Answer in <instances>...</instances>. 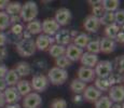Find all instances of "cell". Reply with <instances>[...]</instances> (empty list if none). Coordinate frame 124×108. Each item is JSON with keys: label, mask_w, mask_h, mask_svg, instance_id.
I'll list each match as a JSON object with an SVG mask.
<instances>
[{"label": "cell", "mask_w": 124, "mask_h": 108, "mask_svg": "<svg viewBox=\"0 0 124 108\" xmlns=\"http://www.w3.org/2000/svg\"><path fill=\"white\" fill-rule=\"evenodd\" d=\"M15 47L16 52L22 57H30L37 51L35 40L32 38H22L16 42Z\"/></svg>", "instance_id": "6da1fadb"}, {"label": "cell", "mask_w": 124, "mask_h": 108, "mask_svg": "<svg viewBox=\"0 0 124 108\" xmlns=\"http://www.w3.org/2000/svg\"><path fill=\"white\" fill-rule=\"evenodd\" d=\"M38 13H39L38 4L35 1H27L22 6L20 16L22 18V21L29 23V22L36 20V17L38 16Z\"/></svg>", "instance_id": "7a4b0ae2"}, {"label": "cell", "mask_w": 124, "mask_h": 108, "mask_svg": "<svg viewBox=\"0 0 124 108\" xmlns=\"http://www.w3.org/2000/svg\"><path fill=\"white\" fill-rule=\"evenodd\" d=\"M47 80L53 85H62L67 81L68 73L66 69H62L58 67H53L49 70L47 74Z\"/></svg>", "instance_id": "3957f363"}, {"label": "cell", "mask_w": 124, "mask_h": 108, "mask_svg": "<svg viewBox=\"0 0 124 108\" xmlns=\"http://www.w3.org/2000/svg\"><path fill=\"white\" fill-rule=\"evenodd\" d=\"M94 71L97 78H108L112 75L113 65L110 61H101L94 67Z\"/></svg>", "instance_id": "277c9868"}, {"label": "cell", "mask_w": 124, "mask_h": 108, "mask_svg": "<svg viewBox=\"0 0 124 108\" xmlns=\"http://www.w3.org/2000/svg\"><path fill=\"white\" fill-rule=\"evenodd\" d=\"M30 85H31V90H34L36 93H38V94L41 92H44V91L47 89V86H49L47 77L42 75V74L35 75L31 79Z\"/></svg>", "instance_id": "5b68a950"}, {"label": "cell", "mask_w": 124, "mask_h": 108, "mask_svg": "<svg viewBox=\"0 0 124 108\" xmlns=\"http://www.w3.org/2000/svg\"><path fill=\"white\" fill-rule=\"evenodd\" d=\"M95 88L101 92H108L110 88L118 82V79L114 75L109 76L108 78H95Z\"/></svg>", "instance_id": "8992f818"}, {"label": "cell", "mask_w": 124, "mask_h": 108, "mask_svg": "<svg viewBox=\"0 0 124 108\" xmlns=\"http://www.w3.org/2000/svg\"><path fill=\"white\" fill-rule=\"evenodd\" d=\"M54 20L56 21V23L58 24L59 26H66L68 25L71 22V18H72V13L71 11L67 8H59L57 9L55 12V16H54Z\"/></svg>", "instance_id": "52a82bcc"}, {"label": "cell", "mask_w": 124, "mask_h": 108, "mask_svg": "<svg viewBox=\"0 0 124 108\" xmlns=\"http://www.w3.org/2000/svg\"><path fill=\"white\" fill-rule=\"evenodd\" d=\"M42 105V97L36 92H31L23 98V108H40Z\"/></svg>", "instance_id": "ba28073f"}, {"label": "cell", "mask_w": 124, "mask_h": 108, "mask_svg": "<svg viewBox=\"0 0 124 108\" xmlns=\"http://www.w3.org/2000/svg\"><path fill=\"white\" fill-rule=\"evenodd\" d=\"M36 43V49L39 51H49V49L55 43L53 37L46 36L44 33H40L38 35L37 39L35 40Z\"/></svg>", "instance_id": "9c48e42d"}, {"label": "cell", "mask_w": 124, "mask_h": 108, "mask_svg": "<svg viewBox=\"0 0 124 108\" xmlns=\"http://www.w3.org/2000/svg\"><path fill=\"white\" fill-rule=\"evenodd\" d=\"M42 24V33L46 36L53 37L55 36V33L61 29V26L56 23V21L53 17L45 18L43 22H41Z\"/></svg>", "instance_id": "30bf717a"}, {"label": "cell", "mask_w": 124, "mask_h": 108, "mask_svg": "<svg viewBox=\"0 0 124 108\" xmlns=\"http://www.w3.org/2000/svg\"><path fill=\"white\" fill-rule=\"evenodd\" d=\"M109 92V98L114 104H120L124 102V85L123 84H114L110 88Z\"/></svg>", "instance_id": "8fae6325"}, {"label": "cell", "mask_w": 124, "mask_h": 108, "mask_svg": "<svg viewBox=\"0 0 124 108\" xmlns=\"http://www.w3.org/2000/svg\"><path fill=\"white\" fill-rule=\"evenodd\" d=\"M4 98H6L7 105L10 104H18V102L21 100V94L18 93L16 86H8L6 90L3 91Z\"/></svg>", "instance_id": "7c38bea8"}, {"label": "cell", "mask_w": 124, "mask_h": 108, "mask_svg": "<svg viewBox=\"0 0 124 108\" xmlns=\"http://www.w3.org/2000/svg\"><path fill=\"white\" fill-rule=\"evenodd\" d=\"M83 54V50L78 48L77 45H75L73 43L67 45L66 48V52H65V56L67 57L70 62H78L80 61L81 55Z\"/></svg>", "instance_id": "4fadbf2b"}, {"label": "cell", "mask_w": 124, "mask_h": 108, "mask_svg": "<svg viewBox=\"0 0 124 108\" xmlns=\"http://www.w3.org/2000/svg\"><path fill=\"white\" fill-rule=\"evenodd\" d=\"M96 76H95L94 68H89V67H83L81 66L78 69V79L83 82H92L95 80Z\"/></svg>", "instance_id": "5bb4252c"}, {"label": "cell", "mask_w": 124, "mask_h": 108, "mask_svg": "<svg viewBox=\"0 0 124 108\" xmlns=\"http://www.w3.org/2000/svg\"><path fill=\"white\" fill-rule=\"evenodd\" d=\"M82 94H83V98L89 103H95L101 96V92L99 90H97L94 85H87Z\"/></svg>", "instance_id": "9a60e30c"}, {"label": "cell", "mask_w": 124, "mask_h": 108, "mask_svg": "<svg viewBox=\"0 0 124 108\" xmlns=\"http://www.w3.org/2000/svg\"><path fill=\"white\" fill-rule=\"evenodd\" d=\"M54 41H55L56 44L63 45V47L70 44L71 41L70 32L68 29H59L54 36Z\"/></svg>", "instance_id": "2e32d148"}, {"label": "cell", "mask_w": 124, "mask_h": 108, "mask_svg": "<svg viewBox=\"0 0 124 108\" xmlns=\"http://www.w3.org/2000/svg\"><path fill=\"white\" fill-rule=\"evenodd\" d=\"M99 48H101V52L105 54H110L116 51V43L114 40L109 39L107 37H104L99 39Z\"/></svg>", "instance_id": "e0dca14e"}, {"label": "cell", "mask_w": 124, "mask_h": 108, "mask_svg": "<svg viewBox=\"0 0 124 108\" xmlns=\"http://www.w3.org/2000/svg\"><path fill=\"white\" fill-rule=\"evenodd\" d=\"M80 62L83 67L94 68L97 65V63H98V56L90 53V52H83V54L80 57Z\"/></svg>", "instance_id": "ac0fdd59"}, {"label": "cell", "mask_w": 124, "mask_h": 108, "mask_svg": "<svg viewBox=\"0 0 124 108\" xmlns=\"http://www.w3.org/2000/svg\"><path fill=\"white\" fill-rule=\"evenodd\" d=\"M99 26H101V24H99V18L95 17V16H93V15L86 16V18L83 22V27H84V29L86 30L87 33H96L97 30H98Z\"/></svg>", "instance_id": "d6986e66"}, {"label": "cell", "mask_w": 124, "mask_h": 108, "mask_svg": "<svg viewBox=\"0 0 124 108\" xmlns=\"http://www.w3.org/2000/svg\"><path fill=\"white\" fill-rule=\"evenodd\" d=\"M14 70L16 71V74L20 77H27L31 74L32 69L30 64L27 63V62H18L16 64L15 68H14Z\"/></svg>", "instance_id": "ffe728a7"}, {"label": "cell", "mask_w": 124, "mask_h": 108, "mask_svg": "<svg viewBox=\"0 0 124 108\" xmlns=\"http://www.w3.org/2000/svg\"><path fill=\"white\" fill-rule=\"evenodd\" d=\"M26 30L30 33V35H40L42 33V24L40 21L35 20L31 21L29 23H27V26H26Z\"/></svg>", "instance_id": "44dd1931"}, {"label": "cell", "mask_w": 124, "mask_h": 108, "mask_svg": "<svg viewBox=\"0 0 124 108\" xmlns=\"http://www.w3.org/2000/svg\"><path fill=\"white\" fill-rule=\"evenodd\" d=\"M86 83L85 82H83V81H81L79 80V79H73L72 81H71V83H70V90L72 91L75 94H77V95H80V94H82L83 92H84V90L86 89Z\"/></svg>", "instance_id": "7402d4cb"}, {"label": "cell", "mask_w": 124, "mask_h": 108, "mask_svg": "<svg viewBox=\"0 0 124 108\" xmlns=\"http://www.w3.org/2000/svg\"><path fill=\"white\" fill-rule=\"evenodd\" d=\"M22 6L23 4L18 1H13V2H9V4L6 8V13L9 16H13V15H20L21 10H22Z\"/></svg>", "instance_id": "603a6c76"}, {"label": "cell", "mask_w": 124, "mask_h": 108, "mask_svg": "<svg viewBox=\"0 0 124 108\" xmlns=\"http://www.w3.org/2000/svg\"><path fill=\"white\" fill-rule=\"evenodd\" d=\"M72 40H73V42H72L73 44L83 50V48H86L87 43H89V41L91 39H90L89 35L82 33H78L77 36H75V38H73Z\"/></svg>", "instance_id": "cb8c5ba5"}, {"label": "cell", "mask_w": 124, "mask_h": 108, "mask_svg": "<svg viewBox=\"0 0 124 108\" xmlns=\"http://www.w3.org/2000/svg\"><path fill=\"white\" fill-rule=\"evenodd\" d=\"M120 4V0H102L101 1V6L105 12H113L114 13L116 10H119Z\"/></svg>", "instance_id": "d4e9b609"}, {"label": "cell", "mask_w": 124, "mask_h": 108, "mask_svg": "<svg viewBox=\"0 0 124 108\" xmlns=\"http://www.w3.org/2000/svg\"><path fill=\"white\" fill-rule=\"evenodd\" d=\"M15 86L18 93L21 94V96H26L29 93H31V85L28 80H20Z\"/></svg>", "instance_id": "484cf974"}, {"label": "cell", "mask_w": 124, "mask_h": 108, "mask_svg": "<svg viewBox=\"0 0 124 108\" xmlns=\"http://www.w3.org/2000/svg\"><path fill=\"white\" fill-rule=\"evenodd\" d=\"M4 80H6L8 86H15L20 81V76L16 74V71L14 69H9L8 74L4 77Z\"/></svg>", "instance_id": "4316f807"}, {"label": "cell", "mask_w": 124, "mask_h": 108, "mask_svg": "<svg viewBox=\"0 0 124 108\" xmlns=\"http://www.w3.org/2000/svg\"><path fill=\"white\" fill-rule=\"evenodd\" d=\"M65 52H66V47L56 44V43H54V44L49 49L50 55H51L52 57H54V58H58V57H61V56H64V55H65Z\"/></svg>", "instance_id": "83f0119b"}, {"label": "cell", "mask_w": 124, "mask_h": 108, "mask_svg": "<svg viewBox=\"0 0 124 108\" xmlns=\"http://www.w3.org/2000/svg\"><path fill=\"white\" fill-rule=\"evenodd\" d=\"M119 33H120V26L116 25V23L105 27V35H106V37L109 38V39L114 40Z\"/></svg>", "instance_id": "f1b7e54d"}, {"label": "cell", "mask_w": 124, "mask_h": 108, "mask_svg": "<svg viewBox=\"0 0 124 108\" xmlns=\"http://www.w3.org/2000/svg\"><path fill=\"white\" fill-rule=\"evenodd\" d=\"M94 104L95 108H111L113 103L111 102V100L108 96H101Z\"/></svg>", "instance_id": "f546056e"}, {"label": "cell", "mask_w": 124, "mask_h": 108, "mask_svg": "<svg viewBox=\"0 0 124 108\" xmlns=\"http://www.w3.org/2000/svg\"><path fill=\"white\" fill-rule=\"evenodd\" d=\"M114 23V13L113 12H105L104 15L99 18V24L106 26H109Z\"/></svg>", "instance_id": "4dcf8cb0"}, {"label": "cell", "mask_w": 124, "mask_h": 108, "mask_svg": "<svg viewBox=\"0 0 124 108\" xmlns=\"http://www.w3.org/2000/svg\"><path fill=\"white\" fill-rule=\"evenodd\" d=\"M86 50L87 52L92 54H95L97 55L101 52V48H99V39H96V40H90L89 43L86 45Z\"/></svg>", "instance_id": "1f68e13d"}, {"label": "cell", "mask_w": 124, "mask_h": 108, "mask_svg": "<svg viewBox=\"0 0 124 108\" xmlns=\"http://www.w3.org/2000/svg\"><path fill=\"white\" fill-rule=\"evenodd\" d=\"M10 26V16L6 11H0V30H6Z\"/></svg>", "instance_id": "d6a6232c"}, {"label": "cell", "mask_w": 124, "mask_h": 108, "mask_svg": "<svg viewBox=\"0 0 124 108\" xmlns=\"http://www.w3.org/2000/svg\"><path fill=\"white\" fill-rule=\"evenodd\" d=\"M72 62H70L67 57L64 55V56H61L58 58H55V67H58V68H62V69H66L68 67L71 66Z\"/></svg>", "instance_id": "836d02e7"}, {"label": "cell", "mask_w": 124, "mask_h": 108, "mask_svg": "<svg viewBox=\"0 0 124 108\" xmlns=\"http://www.w3.org/2000/svg\"><path fill=\"white\" fill-rule=\"evenodd\" d=\"M105 13V10L101 6V1H98V3L92 6V15L97 18H101Z\"/></svg>", "instance_id": "e575fe53"}, {"label": "cell", "mask_w": 124, "mask_h": 108, "mask_svg": "<svg viewBox=\"0 0 124 108\" xmlns=\"http://www.w3.org/2000/svg\"><path fill=\"white\" fill-rule=\"evenodd\" d=\"M114 23L119 26L124 24V9H119L114 12Z\"/></svg>", "instance_id": "d590c367"}, {"label": "cell", "mask_w": 124, "mask_h": 108, "mask_svg": "<svg viewBox=\"0 0 124 108\" xmlns=\"http://www.w3.org/2000/svg\"><path fill=\"white\" fill-rule=\"evenodd\" d=\"M24 33V26L22 23L20 24H15V25H12L11 27V33H13L14 36H17V37H21Z\"/></svg>", "instance_id": "8d00e7d4"}, {"label": "cell", "mask_w": 124, "mask_h": 108, "mask_svg": "<svg viewBox=\"0 0 124 108\" xmlns=\"http://www.w3.org/2000/svg\"><path fill=\"white\" fill-rule=\"evenodd\" d=\"M51 108H67V102L64 98H55L51 103Z\"/></svg>", "instance_id": "74e56055"}, {"label": "cell", "mask_w": 124, "mask_h": 108, "mask_svg": "<svg viewBox=\"0 0 124 108\" xmlns=\"http://www.w3.org/2000/svg\"><path fill=\"white\" fill-rule=\"evenodd\" d=\"M118 61V71L120 75H124V55H122V56L120 57L119 59H116Z\"/></svg>", "instance_id": "f35d334b"}, {"label": "cell", "mask_w": 124, "mask_h": 108, "mask_svg": "<svg viewBox=\"0 0 124 108\" xmlns=\"http://www.w3.org/2000/svg\"><path fill=\"white\" fill-rule=\"evenodd\" d=\"M8 71H9V68L7 65L0 64V78L4 79V77H6V75L8 74Z\"/></svg>", "instance_id": "ab89813d"}, {"label": "cell", "mask_w": 124, "mask_h": 108, "mask_svg": "<svg viewBox=\"0 0 124 108\" xmlns=\"http://www.w3.org/2000/svg\"><path fill=\"white\" fill-rule=\"evenodd\" d=\"M8 42V36L3 32H0V47H4Z\"/></svg>", "instance_id": "60d3db41"}, {"label": "cell", "mask_w": 124, "mask_h": 108, "mask_svg": "<svg viewBox=\"0 0 124 108\" xmlns=\"http://www.w3.org/2000/svg\"><path fill=\"white\" fill-rule=\"evenodd\" d=\"M22 18L20 15H13L10 16V25H15V24H20Z\"/></svg>", "instance_id": "b9f144b4"}, {"label": "cell", "mask_w": 124, "mask_h": 108, "mask_svg": "<svg viewBox=\"0 0 124 108\" xmlns=\"http://www.w3.org/2000/svg\"><path fill=\"white\" fill-rule=\"evenodd\" d=\"M8 57V50L4 47H0V61H3Z\"/></svg>", "instance_id": "7bdbcfd3"}, {"label": "cell", "mask_w": 124, "mask_h": 108, "mask_svg": "<svg viewBox=\"0 0 124 108\" xmlns=\"http://www.w3.org/2000/svg\"><path fill=\"white\" fill-rule=\"evenodd\" d=\"M114 41H116V42H118V43H124V33L120 30V33H119L118 36L116 37Z\"/></svg>", "instance_id": "ee69618b"}, {"label": "cell", "mask_w": 124, "mask_h": 108, "mask_svg": "<svg viewBox=\"0 0 124 108\" xmlns=\"http://www.w3.org/2000/svg\"><path fill=\"white\" fill-rule=\"evenodd\" d=\"M7 88H8V84H7L6 80L0 78V92H3V91L6 90Z\"/></svg>", "instance_id": "f6af8a7d"}, {"label": "cell", "mask_w": 124, "mask_h": 108, "mask_svg": "<svg viewBox=\"0 0 124 108\" xmlns=\"http://www.w3.org/2000/svg\"><path fill=\"white\" fill-rule=\"evenodd\" d=\"M9 2L10 1H8V0H0V11L6 10V8L9 4Z\"/></svg>", "instance_id": "bcb514c9"}, {"label": "cell", "mask_w": 124, "mask_h": 108, "mask_svg": "<svg viewBox=\"0 0 124 108\" xmlns=\"http://www.w3.org/2000/svg\"><path fill=\"white\" fill-rule=\"evenodd\" d=\"M6 98H4L3 92H0V108H2L3 106H6Z\"/></svg>", "instance_id": "7dc6e473"}, {"label": "cell", "mask_w": 124, "mask_h": 108, "mask_svg": "<svg viewBox=\"0 0 124 108\" xmlns=\"http://www.w3.org/2000/svg\"><path fill=\"white\" fill-rule=\"evenodd\" d=\"M6 108H22L20 104H10V105H7Z\"/></svg>", "instance_id": "c3c4849f"}, {"label": "cell", "mask_w": 124, "mask_h": 108, "mask_svg": "<svg viewBox=\"0 0 124 108\" xmlns=\"http://www.w3.org/2000/svg\"><path fill=\"white\" fill-rule=\"evenodd\" d=\"M111 108H122V105L121 104H114L113 103V105H112V107Z\"/></svg>", "instance_id": "681fc988"}, {"label": "cell", "mask_w": 124, "mask_h": 108, "mask_svg": "<svg viewBox=\"0 0 124 108\" xmlns=\"http://www.w3.org/2000/svg\"><path fill=\"white\" fill-rule=\"evenodd\" d=\"M120 30H121V32H123V33H124V24H123L122 26H120Z\"/></svg>", "instance_id": "f907efd6"}, {"label": "cell", "mask_w": 124, "mask_h": 108, "mask_svg": "<svg viewBox=\"0 0 124 108\" xmlns=\"http://www.w3.org/2000/svg\"><path fill=\"white\" fill-rule=\"evenodd\" d=\"M122 82H123V83H124V75H123V76H122ZM123 85H124V84H123Z\"/></svg>", "instance_id": "816d5d0a"}, {"label": "cell", "mask_w": 124, "mask_h": 108, "mask_svg": "<svg viewBox=\"0 0 124 108\" xmlns=\"http://www.w3.org/2000/svg\"><path fill=\"white\" fill-rule=\"evenodd\" d=\"M122 108H124V102H123V105H122Z\"/></svg>", "instance_id": "f5cc1de1"}]
</instances>
